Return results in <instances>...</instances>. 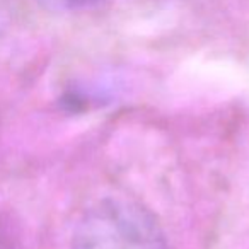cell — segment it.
<instances>
[{"label":"cell","instance_id":"1","mask_svg":"<svg viewBox=\"0 0 249 249\" xmlns=\"http://www.w3.org/2000/svg\"><path fill=\"white\" fill-rule=\"evenodd\" d=\"M72 249H167L159 222L139 201L111 196L80 217Z\"/></svg>","mask_w":249,"mask_h":249},{"label":"cell","instance_id":"2","mask_svg":"<svg viewBox=\"0 0 249 249\" xmlns=\"http://www.w3.org/2000/svg\"><path fill=\"white\" fill-rule=\"evenodd\" d=\"M50 11L56 12H70V11H82V9H90L101 4L103 0H38Z\"/></svg>","mask_w":249,"mask_h":249}]
</instances>
